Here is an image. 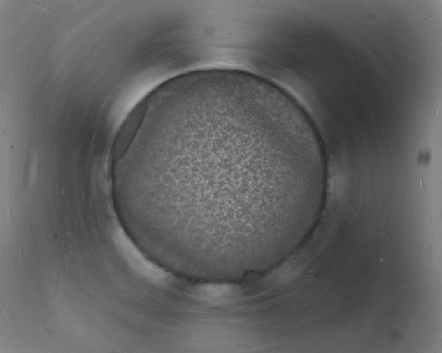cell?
<instances>
[{
  "label": "cell",
  "instance_id": "6da1fadb",
  "mask_svg": "<svg viewBox=\"0 0 442 353\" xmlns=\"http://www.w3.org/2000/svg\"><path fill=\"white\" fill-rule=\"evenodd\" d=\"M159 153L178 157L185 182L159 200L166 221L190 238L234 248L277 238L325 198L328 161L311 116L291 94L223 85L186 99Z\"/></svg>",
  "mask_w": 442,
  "mask_h": 353
}]
</instances>
